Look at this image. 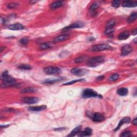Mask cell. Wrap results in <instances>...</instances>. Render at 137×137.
I'll return each instance as SVG.
<instances>
[{
  "label": "cell",
  "mask_w": 137,
  "mask_h": 137,
  "mask_svg": "<svg viewBox=\"0 0 137 137\" xmlns=\"http://www.w3.org/2000/svg\"><path fill=\"white\" fill-rule=\"evenodd\" d=\"M1 79L3 81V85L4 87H12L17 85L15 79L9 75L7 71L3 73L1 75Z\"/></svg>",
  "instance_id": "1"
},
{
  "label": "cell",
  "mask_w": 137,
  "mask_h": 137,
  "mask_svg": "<svg viewBox=\"0 0 137 137\" xmlns=\"http://www.w3.org/2000/svg\"><path fill=\"white\" fill-rule=\"evenodd\" d=\"M104 61V57L103 56L93 57L88 60L87 64L89 67H96L103 63Z\"/></svg>",
  "instance_id": "2"
},
{
  "label": "cell",
  "mask_w": 137,
  "mask_h": 137,
  "mask_svg": "<svg viewBox=\"0 0 137 137\" xmlns=\"http://www.w3.org/2000/svg\"><path fill=\"white\" fill-rule=\"evenodd\" d=\"M44 71L46 74L50 75H60L62 70L59 68L57 66H49L47 67H46L43 69Z\"/></svg>",
  "instance_id": "3"
},
{
  "label": "cell",
  "mask_w": 137,
  "mask_h": 137,
  "mask_svg": "<svg viewBox=\"0 0 137 137\" xmlns=\"http://www.w3.org/2000/svg\"><path fill=\"white\" fill-rule=\"evenodd\" d=\"M83 97L84 98H90L94 97H101V96L99 95L97 92L94 90L90 88H86L84 90L82 94Z\"/></svg>",
  "instance_id": "4"
},
{
  "label": "cell",
  "mask_w": 137,
  "mask_h": 137,
  "mask_svg": "<svg viewBox=\"0 0 137 137\" xmlns=\"http://www.w3.org/2000/svg\"><path fill=\"white\" fill-rule=\"evenodd\" d=\"M112 49V47L110 46L108 44H106V43H103V44H99L95 45L93 46L91 48V50L92 51H103L105 50H109V49Z\"/></svg>",
  "instance_id": "5"
},
{
  "label": "cell",
  "mask_w": 137,
  "mask_h": 137,
  "mask_svg": "<svg viewBox=\"0 0 137 137\" xmlns=\"http://www.w3.org/2000/svg\"><path fill=\"white\" fill-rule=\"evenodd\" d=\"M88 71L87 70L84 69L80 68H73L71 70V73L73 75H76V76H83V75H86Z\"/></svg>",
  "instance_id": "6"
},
{
  "label": "cell",
  "mask_w": 137,
  "mask_h": 137,
  "mask_svg": "<svg viewBox=\"0 0 137 137\" xmlns=\"http://www.w3.org/2000/svg\"><path fill=\"white\" fill-rule=\"evenodd\" d=\"M84 23L83 22H75L73 24L70 25L66 27H64L63 30V31H67L69 30H70V29H72V28H81L84 27Z\"/></svg>",
  "instance_id": "7"
},
{
  "label": "cell",
  "mask_w": 137,
  "mask_h": 137,
  "mask_svg": "<svg viewBox=\"0 0 137 137\" xmlns=\"http://www.w3.org/2000/svg\"><path fill=\"white\" fill-rule=\"evenodd\" d=\"M39 99L37 97H26L22 99V102L25 104H32L37 103Z\"/></svg>",
  "instance_id": "8"
},
{
  "label": "cell",
  "mask_w": 137,
  "mask_h": 137,
  "mask_svg": "<svg viewBox=\"0 0 137 137\" xmlns=\"http://www.w3.org/2000/svg\"><path fill=\"white\" fill-rule=\"evenodd\" d=\"M132 51V48L130 45H125L123 47V48L122 49V52L121 55L122 56H126L128 54L131 53V51Z\"/></svg>",
  "instance_id": "9"
},
{
  "label": "cell",
  "mask_w": 137,
  "mask_h": 137,
  "mask_svg": "<svg viewBox=\"0 0 137 137\" xmlns=\"http://www.w3.org/2000/svg\"><path fill=\"white\" fill-rule=\"evenodd\" d=\"M8 28L9 30L13 31H17V30H22L24 28V26L20 23H15L9 25Z\"/></svg>",
  "instance_id": "10"
},
{
  "label": "cell",
  "mask_w": 137,
  "mask_h": 137,
  "mask_svg": "<svg viewBox=\"0 0 137 137\" xmlns=\"http://www.w3.org/2000/svg\"><path fill=\"white\" fill-rule=\"evenodd\" d=\"M69 39V36L68 35H66V34L61 35V36H59L55 37L53 40V42L57 43V42H62L63 41L68 40Z\"/></svg>",
  "instance_id": "11"
},
{
  "label": "cell",
  "mask_w": 137,
  "mask_h": 137,
  "mask_svg": "<svg viewBox=\"0 0 137 137\" xmlns=\"http://www.w3.org/2000/svg\"><path fill=\"white\" fill-rule=\"evenodd\" d=\"M93 121L95 122H101L104 119V117L102 114L99 112L95 113L93 116Z\"/></svg>",
  "instance_id": "12"
},
{
  "label": "cell",
  "mask_w": 137,
  "mask_h": 137,
  "mask_svg": "<svg viewBox=\"0 0 137 137\" xmlns=\"http://www.w3.org/2000/svg\"><path fill=\"white\" fill-rule=\"evenodd\" d=\"M130 122H131V118H130V117H126L123 118V119H121L120 122H119V124H118L117 126L116 127V128L114 130V131H118L119 129H120V127H121L124 124L129 123Z\"/></svg>",
  "instance_id": "13"
},
{
  "label": "cell",
  "mask_w": 137,
  "mask_h": 137,
  "mask_svg": "<svg viewBox=\"0 0 137 137\" xmlns=\"http://www.w3.org/2000/svg\"><path fill=\"white\" fill-rule=\"evenodd\" d=\"M92 134V130L91 128L86 127L84 131L78 133L79 137H87L91 136Z\"/></svg>",
  "instance_id": "14"
},
{
  "label": "cell",
  "mask_w": 137,
  "mask_h": 137,
  "mask_svg": "<svg viewBox=\"0 0 137 137\" xmlns=\"http://www.w3.org/2000/svg\"><path fill=\"white\" fill-rule=\"evenodd\" d=\"M122 6L123 7H127V8L136 7L137 6V2L135 1H127L124 2L122 4Z\"/></svg>",
  "instance_id": "15"
},
{
  "label": "cell",
  "mask_w": 137,
  "mask_h": 137,
  "mask_svg": "<svg viewBox=\"0 0 137 137\" xmlns=\"http://www.w3.org/2000/svg\"><path fill=\"white\" fill-rule=\"evenodd\" d=\"M47 107L46 106H40L36 107H30L28 109L32 112H41L46 110Z\"/></svg>",
  "instance_id": "16"
},
{
  "label": "cell",
  "mask_w": 137,
  "mask_h": 137,
  "mask_svg": "<svg viewBox=\"0 0 137 137\" xmlns=\"http://www.w3.org/2000/svg\"><path fill=\"white\" fill-rule=\"evenodd\" d=\"M129 37H130V33H129V32L124 31V32H122L119 34V36L118 37V39L119 40H126Z\"/></svg>",
  "instance_id": "17"
},
{
  "label": "cell",
  "mask_w": 137,
  "mask_h": 137,
  "mask_svg": "<svg viewBox=\"0 0 137 137\" xmlns=\"http://www.w3.org/2000/svg\"><path fill=\"white\" fill-rule=\"evenodd\" d=\"M81 129V126H78L76 127H75V129L70 132V133L68 135V137H74L75 136V135H77V134H78L80 132Z\"/></svg>",
  "instance_id": "18"
},
{
  "label": "cell",
  "mask_w": 137,
  "mask_h": 137,
  "mask_svg": "<svg viewBox=\"0 0 137 137\" xmlns=\"http://www.w3.org/2000/svg\"><path fill=\"white\" fill-rule=\"evenodd\" d=\"M117 94L120 95L122 96V97H124V96H126L128 94V89L126 88H124V87H122V88H119L117 90Z\"/></svg>",
  "instance_id": "19"
},
{
  "label": "cell",
  "mask_w": 137,
  "mask_h": 137,
  "mask_svg": "<svg viewBox=\"0 0 137 137\" xmlns=\"http://www.w3.org/2000/svg\"><path fill=\"white\" fill-rule=\"evenodd\" d=\"M63 5V1H56L50 5V8L52 9H55L59 7H61Z\"/></svg>",
  "instance_id": "20"
},
{
  "label": "cell",
  "mask_w": 137,
  "mask_h": 137,
  "mask_svg": "<svg viewBox=\"0 0 137 137\" xmlns=\"http://www.w3.org/2000/svg\"><path fill=\"white\" fill-rule=\"evenodd\" d=\"M137 14L136 12H134L131 13L130 16L129 17V18L127 19V22L129 23H133L137 19Z\"/></svg>",
  "instance_id": "21"
},
{
  "label": "cell",
  "mask_w": 137,
  "mask_h": 137,
  "mask_svg": "<svg viewBox=\"0 0 137 137\" xmlns=\"http://www.w3.org/2000/svg\"><path fill=\"white\" fill-rule=\"evenodd\" d=\"M36 90L34 88H32V87H27V88H25L23 89L20 93H34L36 92Z\"/></svg>",
  "instance_id": "22"
},
{
  "label": "cell",
  "mask_w": 137,
  "mask_h": 137,
  "mask_svg": "<svg viewBox=\"0 0 137 137\" xmlns=\"http://www.w3.org/2000/svg\"><path fill=\"white\" fill-rule=\"evenodd\" d=\"M18 68L21 70H29L32 69V67L27 64H23L19 65Z\"/></svg>",
  "instance_id": "23"
},
{
  "label": "cell",
  "mask_w": 137,
  "mask_h": 137,
  "mask_svg": "<svg viewBox=\"0 0 137 137\" xmlns=\"http://www.w3.org/2000/svg\"><path fill=\"white\" fill-rule=\"evenodd\" d=\"M88 57L87 56H80L76 58V59L75 60V63H81L85 61L87 59H88Z\"/></svg>",
  "instance_id": "24"
},
{
  "label": "cell",
  "mask_w": 137,
  "mask_h": 137,
  "mask_svg": "<svg viewBox=\"0 0 137 137\" xmlns=\"http://www.w3.org/2000/svg\"><path fill=\"white\" fill-rule=\"evenodd\" d=\"M115 25V20L112 19L108 22L106 25V28H113V26Z\"/></svg>",
  "instance_id": "25"
},
{
  "label": "cell",
  "mask_w": 137,
  "mask_h": 137,
  "mask_svg": "<svg viewBox=\"0 0 137 137\" xmlns=\"http://www.w3.org/2000/svg\"><path fill=\"white\" fill-rule=\"evenodd\" d=\"M50 48H51V46L49 43H42L40 46V48L41 50H46V49H47Z\"/></svg>",
  "instance_id": "26"
},
{
  "label": "cell",
  "mask_w": 137,
  "mask_h": 137,
  "mask_svg": "<svg viewBox=\"0 0 137 137\" xmlns=\"http://www.w3.org/2000/svg\"><path fill=\"white\" fill-rule=\"evenodd\" d=\"M85 80L84 79H77V80H73V81H69L68 83H66L63 84V85H72V84H74L75 83H77V82H79V81H84Z\"/></svg>",
  "instance_id": "27"
},
{
  "label": "cell",
  "mask_w": 137,
  "mask_h": 137,
  "mask_svg": "<svg viewBox=\"0 0 137 137\" xmlns=\"http://www.w3.org/2000/svg\"><path fill=\"white\" fill-rule=\"evenodd\" d=\"M119 78V75L117 74H114L112 75L111 76L109 77V80L110 81H116Z\"/></svg>",
  "instance_id": "28"
},
{
  "label": "cell",
  "mask_w": 137,
  "mask_h": 137,
  "mask_svg": "<svg viewBox=\"0 0 137 137\" xmlns=\"http://www.w3.org/2000/svg\"><path fill=\"white\" fill-rule=\"evenodd\" d=\"M18 5H19V4L17 3L13 2V3H10L8 4L7 5V7H8V8L11 9H14V8H17L18 6Z\"/></svg>",
  "instance_id": "29"
},
{
  "label": "cell",
  "mask_w": 137,
  "mask_h": 137,
  "mask_svg": "<svg viewBox=\"0 0 137 137\" xmlns=\"http://www.w3.org/2000/svg\"><path fill=\"white\" fill-rule=\"evenodd\" d=\"M19 42L20 43V44L23 45H26L28 43V39L27 38V37H23V38L20 40Z\"/></svg>",
  "instance_id": "30"
},
{
  "label": "cell",
  "mask_w": 137,
  "mask_h": 137,
  "mask_svg": "<svg viewBox=\"0 0 137 137\" xmlns=\"http://www.w3.org/2000/svg\"><path fill=\"white\" fill-rule=\"evenodd\" d=\"M114 31V29L113 28H106V30H105L104 33L105 34L108 35V34H110L113 32Z\"/></svg>",
  "instance_id": "31"
},
{
  "label": "cell",
  "mask_w": 137,
  "mask_h": 137,
  "mask_svg": "<svg viewBox=\"0 0 137 137\" xmlns=\"http://www.w3.org/2000/svg\"><path fill=\"white\" fill-rule=\"evenodd\" d=\"M62 78H60V79H54V80H47L44 81V83L46 84H52V83H55L57 82V81H59L60 80H61L62 79Z\"/></svg>",
  "instance_id": "32"
},
{
  "label": "cell",
  "mask_w": 137,
  "mask_h": 137,
  "mask_svg": "<svg viewBox=\"0 0 137 137\" xmlns=\"http://www.w3.org/2000/svg\"><path fill=\"white\" fill-rule=\"evenodd\" d=\"M99 3L97 2H94V3H93V4L91 5V8H90V10L92 11H94V10H95L97 9L99 7Z\"/></svg>",
  "instance_id": "33"
},
{
  "label": "cell",
  "mask_w": 137,
  "mask_h": 137,
  "mask_svg": "<svg viewBox=\"0 0 137 137\" xmlns=\"http://www.w3.org/2000/svg\"><path fill=\"white\" fill-rule=\"evenodd\" d=\"M112 6L114 8H118L121 4L120 1H117V0H115L112 2Z\"/></svg>",
  "instance_id": "34"
},
{
  "label": "cell",
  "mask_w": 137,
  "mask_h": 137,
  "mask_svg": "<svg viewBox=\"0 0 137 137\" xmlns=\"http://www.w3.org/2000/svg\"><path fill=\"white\" fill-rule=\"evenodd\" d=\"M120 136L122 137H130V136H131V132H130V131H125V132L122 133V134L120 135Z\"/></svg>",
  "instance_id": "35"
},
{
  "label": "cell",
  "mask_w": 137,
  "mask_h": 137,
  "mask_svg": "<svg viewBox=\"0 0 137 137\" xmlns=\"http://www.w3.org/2000/svg\"><path fill=\"white\" fill-rule=\"evenodd\" d=\"M104 75H100V76L97 77V78L96 79V80H97V81L102 80L103 79H104Z\"/></svg>",
  "instance_id": "36"
},
{
  "label": "cell",
  "mask_w": 137,
  "mask_h": 137,
  "mask_svg": "<svg viewBox=\"0 0 137 137\" xmlns=\"http://www.w3.org/2000/svg\"><path fill=\"white\" fill-rule=\"evenodd\" d=\"M137 118H135L133 119V122H132V123H133V124H134L135 125H136L137 124Z\"/></svg>",
  "instance_id": "37"
},
{
  "label": "cell",
  "mask_w": 137,
  "mask_h": 137,
  "mask_svg": "<svg viewBox=\"0 0 137 137\" xmlns=\"http://www.w3.org/2000/svg\"><path fill=\"white\" fill-rule=\"evenodd\" d=\"M137 29H135V30H133V32H132V34L133 35V36H136V35L137 34Z\"/></svg>",
  "instance_id": "38"
},
{
  "label": "cell",
  "mask_w": 137,
  "mask_h": 137,
  "mask_svg": "<svg viewBox=\"0 0 137 137\" xmlns=\"http://www.w3.org/2000/svg\"><path fill=\"white\" fill-rule=\"evenodd\" d=\"M5 47H1V51H3V49H5Z\"/></svg>",
  "instance_id": "39"
}]
</instances>
